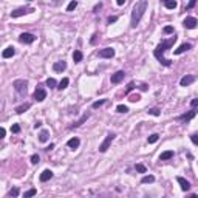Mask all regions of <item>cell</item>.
<instances>
[{
  "mask_svg": "<svg viewBox=\"0 0 198 198\" xmlns=\"http://www.w3.org/2000/svg\"><path fill=\"white\" fill-rule=\"evenodd\" d=\"M104 104H105V99H99V101L93 102V109H99V107L104 105Z\"/></svg>",
  "mask_w": 198,
  "mask_h": 198,
  "instance_id": "cell-32",
  "label": "cell"
},
{
  "mask_svg": "<svg viewBox=\"0 0 198 198\" xmlns=\"http://www.w3.org/2000/svg\"><path fill=\"white\" fill-rule=\"evenodd\" d=\"M190 48H192L190 43H183V45H179V47L175 50V54H183L184 51H187V50H190Z\"/></svg>",
  "mask_w": 198,
  "mask_h": 198,
  "instance_id": "cell-18",
  "label": "cell"
},
{
  "mask_svg": "<svg viewBox=\"0 0 198 198\" xmlns=\"http://www.w3.org/2000/svg\"><path fill=\"white\" fill-rule=\"evenodd\" d=\"M51 148H54V144H53V142H51V144H50V146H48L47 148H45V150H51Z\"/></svg>",
  "mask_w": 198,
  "mask_h": 198,
  "instance_id": "cell-48",
  "label": "cell"
},
{
  "mask_svg": "<svg viewBox=\"0 0 198 198\" xmlns=\"http://www.w3.org/2000/svg\"><path fill=\"white\" fill-rule=\"evenodd\" d=\"M146 10H147V2L146 0H139V2H136V5L133 6V11H132V20H130V26H132V28H136L138 26V23L141 22Z\"/></svg>",
  "mask_w": 198,
  "mask_h": 198,
  "instance_id": "cell-2",
  "label": "cell"
},
{
  "mask_svg": "<svg viewBox=\"0 0 198 198\" xmlns=\"http://www.w3.org/2000/svg\"><path fill=\"white\" fill-rule=\"evenodd\" d=\"M164 6L167 10H175L178 6V3H177V0H164Z\"/></svg>",
  "mask_w": 198,
  "mask_h": 198,
  "instance_id": "cell-21",
  "label": "cell"
},
{
  "mask_svg": "<svg viewBox=\"0 0 198 198\" xmlns=\"http://www.w3.org/2000/svg\"><path fill=\"white\" fill-rule=\"evenodd\" d=\"M12 87L19 94H26V90H28V82L25 79H17L12 82Z\"/></svg>",
  "mask_w": 198,
  "mask_h": 198,
  "instance_id": "cell-3",
  "label": "cell"
},
{
  "mask_svg": "<svg viewBox=\"0 0 198 198\" xmlns=\"http://www.w3.org/2000/svg\"><path fill=\"white\" fill-rule=\"evenodd\" d=\"M116 20H118V17H116V16H113V17H111V16H110V17H109V19H107V22H109V23H115V22H116Z\"/></svg>",
  "mask_w": 198,
  "mask_h": 198,
  "instance_id": "cell-43",
  "label": "cell"
},
{
  "mask_svg": "<svg viewBox=\"0 0 198 198\" xmlns=\"http://www.w3.org/2000/svg\"><path fill=\"white\" fill-rule=\"evenodd\" d=\"M197 25H198V20L195 19V17H186L184 22H183V26L187 28V30H193Z\"/></svg>",
  "mask_w": 198,
  "mask_h": 198,
  "instance_id": "cell-8",
  "label": "cell"
},
{
  "mask_svg": "<svg viewBox=\"0 0 198 198\" xmlns=\"http://www.w3.org/2000/svg\"><path fill=\"white\" fill-rule=\"evenodd\" d=\"M190 141L195 144V146H198V133H193V135H190Z\"/></svg>",
  "mask_w": 198,
  "mask_h": 198,
  "instance_id": "cell-36",
  "label": "cell"
},
{
  "mask_svg": "<svg viewBox=\"0 0 198 198\" xmlns=\"http://www.w3.org/2000/svg\"><path fill=\"white\" fill-rule=\"evenodd\" d=\"M190 107H192V109H197V107H198V98H195V99H192V101H190Z\"/></svg>",
  "mask_w": 198,
  "mask_h": 198,
  "instance_id": "cell-41",
  "label": "cell"
},
{
  "mask_svg": "<svg viewBox=\"0 0 198 198\" xmlns=\"http://www.w3.org/2000/svg\"><path fill=\"white\" fill-rule=\"evenodd\" d=\"M133 87H135V84H133V82H130V84L127 85V91H125V93H130V91L133 90Z\"/></svg>",
  "mask_w": 198,
  "mask_h": 198,
  "instance_id": "cell-44",
  "label": "cell"
},
{
  "mask_svg": "<svg viewBox=\"0 0 198 198\" xmlns=\"http://www.w3.org/2000/svg\"><path fill=\"white\" fill-rule=\"evenodd\" d=\"M82 57H84L82 51H79V50H74V53H73V60H74V62H80V60H82Z\"/></svg>",
  "mask_w": 198,
  "mask_h": 198,
  "instance_id": "cell-24",
  "label": "cell"
},
{
  "mask_svg": "<svg viewBox=\"0 0 198 198\" xmlns=\"http://www.w3.org/2000/svg\"><path fill=\"white\" fill-rule=\"evenodd\" d=\"M98 54H99V57H104V59H111V57L115 56V50L113 48H104V50H101Z\"/></svg>",
  "mask_w": 198,
  "mask_h": 198,
  "instance_id": "cell-9",
  "label": "cell"
},
{
  "mask_svg": "<svg viewBox=\"0 0 198 198\" xmlns=\"http://www.w3.org/2000/svg\"><path fill=\"white\" fill-rule=\"evenodd\" d=\"M47 85L50 88H57V82H56V79H53V78H48L47 79Z\"/></svg>",
  "mask_w": 198,
  "mask_h": 198,
  "instance_id": "cell-27",
  "label": "cell"
},
{
  "mask_svg": "<svg viewBox=\"0 0 198 198\" xmlns=\"http://www.w3.org/2000/svg\"><path fill=\"white\" fill-rule=\"evenodd\" d=\"M40 125H42V122H40V121H37V122H36V124H34V129H39V127H40Z\"/></svg>",
  "mask_w": 198,
  "mask_h": 198,
  "instance_id": "cell-47",
  "label": "cell"
},
{
  "mask_svg": "<svg viewBox=\"0 0 198 198\" xmlns=\"http://www.w3.org/2000/svg\"><path fill=\"white\" fill-rule=\"evenodd\" d=\"M148 113L153 115V116H160L161 111H160V109H150V110H148Z\"/></svg>",
  "mask_w": 198,
  "mask_h": 198,
  "instance_id": "cell-35",
  "label": "cell"
},
{
  "mask_svg": "<svg viewBox=\"0 0 198 198\" xmlns=\"http://www.w3.org/2000/svg\"><path fill=\"white\" fill-rule=\"evenodd\" d=\"M173 158V150H166L160 155V161H167Z\"/></svg>",
  "mask_w": 198,
  "mask_h": 198,
  "instance_id": "cell-19",
  "label": "cell"
},
{
  "mask_svg": "<svg viewBox=\"0 0 198 198\" xmlns=\"http://www.w3.org/2000/svg\"><path fill=\"white\" fill-rule=\"evenodd\" d=\"M51 178H53V172H51V170H50V169H45L43 172L40 173V177H39V179H40V181H42V183L48 181V179H51Z\"/></svg>",
  "mask_w": 198,
  "mask_h": 198,
  "instance_id": "cell-14",
  "label": "cell"
},
{
  "mask_svg": "<svg viewBox=\"0 0 198 198\" xmlns=\"http://www.w3.org/2000/svg\"><path fill=\"white\" fill-rule=\"evenodd\" d=\"M177 181H178V184L181 186V189H183L184 192H187L189 189H190V183H189L187 179H184L183 177H178V178H177Z\"/></svg>",
  "mask_w": 198,
  "mask_h": 198,
  "instance_id": "cell-15",
  "label": "cell"
},
{
  "mask_svg": "<svg viewBox=\"0 0 198 198\" xmlns=\"http://www.w3.org/2000/svg\"><path fill=\"white\" fill-rule=\"evenodd\" d=\"M68 84H70V79L68 78H64L59 84H57V90H65L67 87H68Z\"/></svg>",
  "mask_w": 198,
  "mask_h": 198,
  "instance_id": "cell-23",
  "label": "cell"
},
{
  "mask_svg": "<svg viewBox=\"0 0 198 198\" xmlns=\"http://www.w3.org/2000/svg\"><path fill=\"white\" fill-rule=\"evenodd\" d=\"M125 78V73L122 70H119V71H116L115 74H111V78H110V80H111V84H119L121 80H122Z\"/></svg>",
  "mask_w": 198,
  "mask_h": 198,
  "instance_id": "cell-10",
  "label": "cell"
},
{
  "mask_svg": "<svg viewBox=\"0 0 198 198\" xmlns=\"http://www.w3.org/2000/svg\"><path fill=\"white\" fill-rule=\"evenodd\" d=\"M116 3H118V5H119V6H122V5H124V3H125V0H116Z\"/></svg>",
  "mask_w": 198,
  "mask_h": 198,
  "instance_id": "cell-46",
  "label": "cell"
},
{
  "mask_svg": "<svg viewBox=\"0 0 198 198\" xmlns=\"http://www.w3.org/2000/svg\"><path fill=\"white\" fill-rule=\"evenodd\" d=\"M30 107H31V104L30 102H25V104H22V105H19V107H16V113H23V111H26V110H30Z\"/></svg>",
  "mask_w": 198,
  "mask_h": 198,
  "instance_id": "cell-20",
  "label": "cell"
},
{
  "mask_svg": "<svg viewBox=\"0 0 198 198\" xmlns=\"http://www.w3.org/2000/svg\"><path fill=\"white\" fill-rule=\"evenodd\" d=\"M88 118H90V115H88V113H87V115H84V116H82V118H80V119L78 121V122H74L73 125H71V127H73V129H74V127H79V125H80V124H82V122H84V121H87Z\"/></svg>",
  "mask_w": 198,
  "mask_h": 198,
  "instance_id": "cell-26",
  "label": "cell"
},
{
  "mask_svg": "<svg viewBox=\"0 0 198 198\" xmlns=\"http://www.w3.org/2000/svg\"><path fill=\"white\" fill-rule=\"evenodd\" d=\"M34 99L37 102L45 101V99H47V90L42 88V87H37V88H36V91H34Z\"/></svg>",
  "mask_w": 198,
  "mask_h": 198,
  "instance_id": "cell-7",
  "label": "cell"
},
{
  "mask_svg": "<svg viewBox=\"0 0 198 198\" xmlns=\"http://www.w3.org/2000/svg\"><path fill=\"white\" fill-rule=\"evenodd\" d=\"M67 146H68L70 148H78L79 146H80V139L79 138H71V139H68V142H67Z\"/></svg>",
  "mask_w": 198,
  "mask_h": 198,
  "instance_id": "cell-17",
  "label": "cell"
},
{
  "mask_svg": "<svg viewBox=\"0 0 198 198\" xmlns=\"http://www.w3.org/2000/svg\"><path fill=\"white\" fill-rule=\"evenodd\" d=\"M115 136H116L115 133H109V135H107V136H105V139H104V141H102V144H101V146H99V152H101V153H104V152H107V150H109V147H110L111 141H113V139H115Z\"/></svg>",
  "mask_w": 198,
  "mask_h": 198,
  "instance_id": "cell-5",
  "label": "cell"
},
{
  "mask_svg": "<svg viewBox=\"0 0 198 198\" xmlns=\"http://www.w3.org/2000/svg\"><path fill=\"white\" fill-rule=\"evenodd\" d=\"M158 138H160V135H156V133H153V135H150V136H148V144H155L156 141H158Z\"/></svg>",
  "mask_w": 198,
  "mask_h": 198,
  "instance_id": "cell-29",
  "label": "cell"
},
{
  "mask_svg": "<svg viewBox=\"0 0 198 198\" xmlns=\"http://www.w3.org/2000/svg\"><path fill=\"white\" fill-rule=\"evenodd\" d=\"M135 169H136V172H139V173H146L147 172V169H146V166H144V164H136V166H135Z\"/></svg>",
  "mask_w": 198,
  "mask_h": 198,
  "instance_id": "cell-30",
  "label": "cell"
},
{
  "mask_svg": "<svg viewBox=\"0 0 198 198\" xmlns=\"http://www.w3.org/2000/svg\"><path fill=\"white\" fill-rule=\"evenodd\" d=\"M76 6H78V2H76V0H73V2H70L68 3V6H67V11H73V10H76Z\"/></svg>",
  "mask_w": 198,
  "mask_h": 198,
  "instance_id": "cell-31",
  "label": "cell"
},
{
  "mask_svg": "<svg viewBox=\"0 0 198 198\" xmlns=\"http://www.w3.org/2000/svg\"><path fill=\"white\" fill-rule=\"evenodd\" d=\"M195 115H197V109H192L189 113H184V115H181V116H178L177 118V121H190L192 118H195Z\"/></svg>",
  "mask_w": 198,
  "mask_h": 198,
  "instance_id": "cell-12",
  "label": "cell"
},
{
  "mask_svg": "<svg viewBox=\"0 0 198 198\" xmlns=\"http://www.w3.org/2000/svg\"><path fill=\"white\" fill-rule=\"evenodd\" d=\"M31 12H34V8L33 6H22V8H17L11 12V17L12 19H16V17H20V16H25V14H31Z\"/></svg>",
  "mask_w": 198,
  "mask_h": 198,
  "instance_id": "cell-4",
  "label": "cell"
},
{
  "mask_svg": "<svg viewBox=\"0 0 198 198\" xmlns=\"http://www.w3.org/2000/svg\"><path fill=\"white\" fill-rule=\"evenodd\" d=\"M48 138H50V132H48V130H42L40 135H39V141L40 142H47Z\"/></svg>",
  "mask_w": 198,
  "mask_h": 198,
  "instance_id": "cell-22",
  "label": "cell"
},
{
  "mask_svg": "<svg viewBox=\"0 0 198 198\" xmlns=\"http://www.w3.org/2000/svg\"><path fill=\"white\" fill-rule=\"evenodd\" d=\"M28 2H31V0H28Z\"/></svg>",
  "mask_w": 198,
  "mask_h": 198,
  "instance_id": "cell-50",
  "label": "cell"
},
{
  "mask_svg": "<svg viewBox=\"0 0 198 198\" xmlns=\"http://www.w3.org/2000/svg\"><path fill=\"white\" fill-rule=\"evenodd\" d=\"M34 40H36V36L31 34V33H22V34L19 36V42H20V43H25V45L33 43Z\"/></svg>",
  "mask_w": 198,
  "mask_h": 198,
  "instance_id": "cell-6",
  "label": "cell"
},
{
  "mask_svg": "<svg viewBox=\"0 0 198 198\" xmlns=\"http://www.w3.org/2000/svg\"><path fill=\"white\" fill-rule=\"evenodd\" d=\"M53 70H54L56 73H62V71H65L67 70V62L65 60L54 62V64H53Z\"/></svg>",
  "mask_w": 198,
  "mask_h": 198,
  "instance_id": "cell-13",
  "label": "cell"
},
{
  "mask_svg": "<svg viewBox=\"0 0 198 198\" xmlns=\"http://www.w3.org/2000/svg\"><path fill=\"white\" fill-rule=\"evenodd\" d=\"M193 80H195V76H192V74H186V76H183L181 79H179V85L181 87H187V85H190Z\"/></svg>",
  "mask_w": 198,
  "mask_h": 198,
  "instance_id": "cell-11",
  "label": "cell"
},
{
  "mask_svg": "<svg viewBox=\"0 0 198 198\" xmlns=\"http://www.w3.org/2000/svg\"><path fill=\"white\" fill-rule=\"evenodd\" d=\"M153 181H155V177H153V175H146V177H142V179H141V183H142V184L153 183Z\"/></svg>",
  "mask_w": 198,
  "mask_h": 198,
  "instance_id": "cell-25",
  "label": "cell"
},
{
  "mask_svg": "<svg viewBox=\"0 0 198 198\" xmlns=\"http://www.w3.org/2000/svg\"><path fill=\"white\" fill-rule=\"evenodd\" d=\"M101 6H102V3H98V5L94 6V10H93V11H98V10H99V8H101Z\"/></svg>",
  "mask_w": 198,
  "mask_h": 198,
  "instance_id": "cell-49",
  "label": "cell"
},
{
  "mask_svg": "<svg viewBox=\"0 0 198 198\" xmlns=\"http://www.w3.org/2000/svg\"><path fill=\"white\" fill-rule=\"evenodd\" d=\"M16 54V48L14 47H8L6 50H3V53H2V56L5 57V59H10V57H12Z\"/></svg>",
  "mask_w": 198,
  "mask_h": 198,
  "instance_id": "cell-16",
  "label": "cell"
},
{
  "mask_svg": "<svg viewBox=\"0 0 198 198\" xmlns=\"http://www.w3.org/2000/svg\"><path fill=\"white\" fill-rule=\"evenodd\" d=\"M11 132H12V133H19V132H20V125H19V124H14V125L11 127Z\"/></svg>",
  "mask_w": 198,
  "mask_h": 198,
  "instance_id": "cell-38",
  "label": "cell"
},
{
  "mask_svg": "<svg viewBox=\"0 0 198 198\" xmlns=\"http://www.w3.org/2000/svg\"><path fill=\"white\" fill-rule=\"evenodd\" d=\"M175 42H177V37H175V36H172V37H170L169 40H163V42H161L158 47L153 50V56H155L156 59H158L164 67H170V64H172V62H170L169 59H166V57H164V53L167 51L169 48H172Z\"/></svg>",
  "mask_w": 198,
  "mask_h": 198,
  "instance_id": "cell-1",
  "label": "cell"
},
{
  "mask_svg": "<svg viewBox=\"0 0 198 198\" xmlns=\"http://www.w3.org/2000/svg\"><path fill=\"white\" fill-rule=\"evenodd\" d=\"M116 111H118V113H127V111H129V107H127V105H122V104H121V105H118V107H116Z\"/></svg>",
  "mask_w": 198,
  "mask_h": 198,
  "instance_id": "cell-28",
  "label": "cell"
},
{
  "mask_svg": "<svg viewBox=\"0 0 198 198\" xmlns=\"http://www.w3.org/2000/svg\"><path fill=\"white\" fill-rule=\"evenodd\" d=\"M139 99H141L139 94H132V96H130V101H132V102H138Z\"/></svg>",
  "mask_w": 198,
  "mask_h": 198,
  "instance_id": "cell-40",
  "label": "cell"
},
{
  "mask_svg": "<svg viewBox=\"0 0 198 198\" xmlns=\"http://www.w3.org/2000/svg\"><path fill=\"white\" fill-rule=\"evenodd\" d=\"M8 195H10V197H17V195H19V189H17V187H12Z\"/></svg>",
  "mask_w": 198,
  "mask_h": 198,
  "instance_id": "cell-34",
  "label": "cell"
},
{
  "mask_svg": "<svg viewBox=\"0 0 198 198\" xmlns=\"http://www.w3.org/2000/svg\"><path fill=\"white\" fill-rule=\"evenodd\" d=\"M5 133H6V130H5V129L0 130V138H5Z\"/></svg>",
  "mask_w": 198,
  "mask_h": 198,
  "instance_id": "cell-45",
  "label": "cell"
},
{
  "mask_svg": "<svg viewBox=\"0 0 198 198\" xmlns=\"http://www.w3.org/2000/svg\"><path fill=\"white\" fill-rule=\"evenodd\" d=\"M36 193H37V190H36V189H30L28 192H25V193H23V197H25V198H28V197H34Z\"/></svg>",
  "mask_w": 198,
  "mask_h": 198,
  "instance_id": "cell-33",
  "label": "cell"
},
{
  "mask_svg": "<svg viewBox=\"0 0 198 198\" xmlns=\"http://www.w3.org/2000/svg\"><path fill=\"white\" fill-rule=\"evenodd\" d=\"M39 161H40L39 155H33V156H31V164H39Z\"/></svg>",
  "mask_w": 198,
  "mask_h": 198,
  "instance_id": "cell-37",
  "label": "cell"
},
{
  "mask_svg": "<svg viewBox=\"0 0 198 198\" xmlns=\"http://www.w3.org/2000/svg\"><path fill=\"white\" fill-rule=\"evenodd\" d=\"M195 3H197V0H190V2H189V5L186 6V10H192V8L195 6Z\"/></svg>",
  "mask_w": 198,
  "mask_h": 198,
  "instance_id": "cell-42",
  "label": "cell"
},
{
  "mask_svg": "<svg viewBox=\"0 0 198 198\" xmlns=\"http://www.w3.org/2000/svg\"><path fill=\"white\" fill-rule=\"evenodd\" d=\"M163 31H164L166 34H172V33H173V26H164Z\"/></svg>",
  "mask_w": 198,
  "mask_h": 198,
  "instance_id": "cell-39",
  "label": "cell"
}]
</instances>
